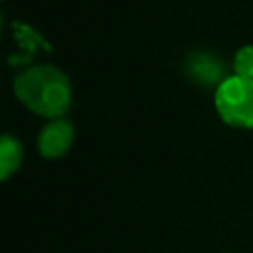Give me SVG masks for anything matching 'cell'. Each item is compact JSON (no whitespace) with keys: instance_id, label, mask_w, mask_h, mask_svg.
<instances>
[{"instance_id":"1","label":"cell","mask_w":253,"mask_h":253,"mask_svg":"<svg viewBox=\"0 0 253 253\" xmlns=\"http://www.w3.org/2000/svg\"><path fill=\"white\" fill-rule=\"evenodd\" d=\"M18 101L43 119H63L71 107V83L53 65H34L14 79Z\"/></svg>"},{"instance_id":"2","label":"cell","mask_w":253,"mask_h":253,"mask_svg":"<svg viewBox=\"0 0 253 253\" xmlns=\"http://www.w3.org/2000/svg\"><path fill=\"white\" fill-rule=\"evenodd\" d=\"M219 119L233 128H253V79L225 77L213 95Z\"/></svg>"},{"instance_id":"3","label":"cell","mask_w":253,"mask_h":253,"mask_svg":"<svg viewBox=\"0 0 253 253\" xmlns=\"http://www.w3.org/2000/svg\"><path fill=\"white\" fill-rule=\"evenodd\" d=\"M73 136H75V130L69 121L53 119L42 128V132L38 136V150L47 160L61 158L69 152V148L73 144Z\"/></svg>"},{"instance_id":"4","label":"cell","mask_w":253,"mask_h":253,"mask_svg":"<svg viewBox=\"0 0 253 253\" xmlns=\"http://www.w3.org/2000/svg\"><path fill=\"white\" fill-rule=\"evenodd\" d=\"M186 71L188 75L200 83V85H219L223 81V63L213 53H192L186 59Z\"/></svg>"},{"instance_id":"5","label":"cell","mask_w":253,"mask_h":253,"mask_svg":"<svg viewBox=\"0 0 253 253\" xmlns=\"http://www.w3.org/2000/svg\"><path fill=\"white\" fill-rule=\"evenodd\" d=\"M24 160V150H22V144L10 136V134H4L2 140H0V180H8L22 164Z\"/></svg>"},{"instance_id":"6","label":"cell","mask_w":253,"mask_h":253,"mask_svg":"<svg viewBox=\"0 0 253 253\" xmlns=\"http://www.w3.org/2000/svg\"><path fill=\"white\" fill-rule=\"evenodd\" d=\"M233 71L239 77L253 79V45H243L235 51L233 57Z\"/></svg>"}]
</instances>
